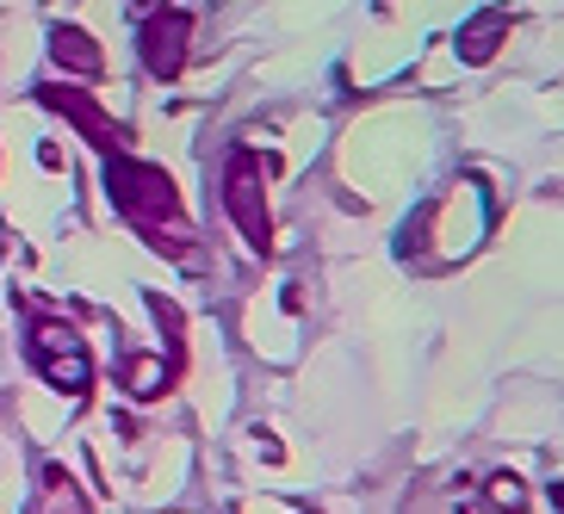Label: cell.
Listing matches in <instances>:
<instances>
[{"label": "cell", "mask_w": 564, "mask_h": 514, "mask_svg": "<svg viewBox=\"0 0 564 514\" xmlns=\"http://www.w3.org/2000/svg\"><path fill=\"white\" fill-rule=\"evenodd\" d=\"M224 205H230L236 230L249 236V249L267 254V242H273V223H267V199H261V162H254L249 150H236L230 167H224Z\"/></svg>", "instance_id": "3957f363"}, {"label": "cell", "mask_w": 564, "mask_h": 514, "mask_svg": "<svg viewBox=\"0 0 564 514\" xmlns=\"http://www.w3.org/2000/svg\"><path fill=\"white\" fill-rule=\"evenodd\" d=\"M25 348H32V365L44 372V384L68 391V397H87V384H94V353L75 329H68L63 316H37L32 335H25Z\"/></svg>", "instance_id": "7a4b0ae2"}, {"label": "cell", "mask_w": 564, "mask_h": 514, "mask_svg": "<svg viewBox=\"0 0 564 514\" xmlns=\"http://www.w3.org/2000/svg\"><path fill=\"white\" fill-rule=\"evenodd\" d=\"M32 514H94V508H87L82 483L68 478L63 464H44V471H37V502H32Z\"/></svg>", "instance_id": "8992f818"}, {"label": "cell", "mask_w": 564, "mask_h": 514, "mask_svg": "<svg viewBox=\"0 0 564 514\" xmlns=\"http://www.w3.org/2000/svg\"><path fill=\"white\" fill-rule=\"evenodd\" d=\"M186 32H193V13L186 7H162V13L143 19V68L150 75H162V81H174L186 68Z\"/></svg>", "instance_id": "277c9868"}, {"label": "cell", "mask_w": 564, "mask_h": 514, "mask_svg": "<svg viewBox=\"0 0 564 514\" xmlns=\"http://www.w3.org/2000/svg\"><path fill=\"white\" fill-rule=\"evenodd\" d=\"M502 32H509V13L484 7V13L459 32V56H465V63H490V56H497V44H502Z\"/></svg>", "instance_id": "52a82bcc"}, {"label": "cell", "mask_w": 564, "mask_h": 514, "mask_svg": "<svg viewBox=\"0 0 564 514\" xmlns=\"http://www.w3.org/2000/svg\"><path fill=\"white\" fill-rule=\"evenodd\" d=\"M37 100H44V106H56V112H63V118H75V124H82V136H87V143H100L106 155H118V136H124V131H118L112 118H100V106L87 100V94H75V87H63V94H56V87H44Z\"/></svg>", "instance_id": "5b68a950"}, {"label": "cell", "mask_w": 564, "mask_h": 514, "mask_svg": "<svg viewBox=\"0 0 564 514\" xmlns=\"http://www.w3.org/2000/svg\"><path fill=\"white\" fill-rule=\"evenodd\" d=\"M51 56L63 68H82V75H100V63H106L100 44H94L82 25H56V32H51Z\"/></svg>", "instance_id": "ba28073f"}, {"label": "cell", "mask_w": 564, "mask_h": 514, "mask_svg": "<svg viewBox=\"0 0 564 514\" xmlns=\"http://www.w3.org/2000/svg\"><path fill=\"white\" fill-rule=\"evenodd\" d=\"M106 193H112V205L150 236L155 249L167 242L174 254H186V236L193 230H186V217H181V193H174V181L155 162H131L124 150L106 155Z\"/></svg>", "instance_id": "6da1fadb"}]
</instances>
